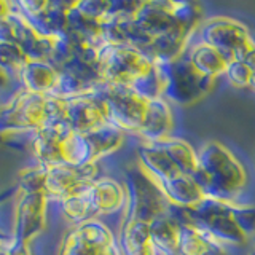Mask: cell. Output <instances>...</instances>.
<instances>
[{"mask_svg":"<svg viewBox=\"0 0 255 255\" xmlns=\"http://www.w3.org/2000/svg\"><path fill=\"white\" fill-rule=\"evenodd\" d=\"M198 169L190 175L204 198L235 203L246 187L247 174L231 151L217 140H209L196 150Z\"/></svg>","mask_w":255,"mask_h":255,"instance_id":"obj_1","label":"cell"},{"mask_svg":"<svg viewBox=\"0 0 255 255\" xmlns=\"http://www.w3.org/2000/svg\"><path fill=\"white\" fill-rule=\"evenodd\" d=\"M174 255H177V254H174Z\"/></svg>","mask_w":255,"mask_h":255,"instance_id":"obj_22","label":"cell"},{"mask_svg":"<svg viewBox=\"0 0 255 255\" xmlns=\"http://www.w3.org/2000/svg\"><path fill=\"white\" fill-rule=\"evenodd\" d=\"M159 188L164 193L166 199L174 207L190 209L204 199L203 191L195 183V180L185 174H179L175 177L159 183Z\"/></svg>","mask_w":255,"mask_h":255,"instance_id":"obj_9","label":"cell"},{"mask_svg":"<svg viewBox=\"0 0 255 255\" xmlns=\"http://www.w3.org/2000/svg\"><path fill=\"white\" fill-rule=\"evenodd\" d=\"M171 217L177 223H190L196 227L214 243L220 246H244L247 236L238 228L231 217L228 203L204 198L201 203L190 209L169 206Z\"/></svg>","mask_w":255,"mask_h":255,"instance_id":"obj_2","label":"cell"},{"mask_svg":"<svg viewBox=\"0 0 255 255\" xmlns=\"http://www.w3.org/2000/svg\"><path fill=\"white\" fill-rule=\"evenodd\" d=\"M107 115L128 129H140L147 110V101L135 94L129 85L114 83L104 102Z\"/></svg>","mask_w":255,"mask_h":255,"instance_id":"obj_6","label":"cell"},{"mask_svg":"<svg viewBox=\"0 0 255 255\" xmlns=\"http://www.w3.org/2000/svg\"><path fill=\"white\" fill-rule=\"evenodd\" d=\"M249 88L252 91H255V72H252V77H251V83H249Z\"/></svg>","mask_w":255,"mask_h":255,"instance_id":"obj_20","label":"cell"},{"mask_svg":"<svg viewBox=\"0 0 255 255\" xmlns=\"http://www.w3.org/2000/svg\"><path fill=\"white\" fill-rule=\"evenodd\" d=\"M123 249L126 255H155L148 223L129 222L123 235Z\"/></svg>","mask_w":255,"mask_h":255,"instance_id":"obj_15","label":"cell"},{"mask_svg":"<svg viewBox=\"0 0 255 255\" xmlns=\"http://www.w3.org/2000/svg\"><path fill=\"white\" fill-rule=\"evenodd\" d=\"M172 129V112L166 99L158 98L147 102V110L140 126V132L148 142L158 143L169 139Z\"/></svg>","mask_w":255,"mask_h":255,"instance_id":"obj_8","label":"cell"},{"mask_svg":"<svg viewBox=\"0 0 255 255\" xmlns=\"http://www.w3.org/2000/svg\"><path fill=\"white\" fill-rule=\"evenodd\" d=\"M187 58L191 62V66L196 69V72L207 78L215 80L225 72V58L217 50H214L212 46L203 42L196 43L190 51H187Z\"/></svg>","mask_w":255,"mask_h":255,"instance_id":"obj_11","label":"cell"},{"mask_svg":"<svg viewBox=\"0 0 255 255\" xmlns=\"http://www.w3.org/2000/svg\"><path fill=\"white\" fill-rule=\"evenodd\" d=\"M132 21L135 24V27L150 40L180 27L172 18L171 10H169V2L140 3Z\"/></svg>","mask_w":255,"mask_h":255,"instance_id":"obj_7","label":"cell"},{"mask_svg":"<svg viewBox=\"0 0 255 255\" xmlns=\"http://www.w3.org/2000/svg\"><path fill=\"white\" fill-rule=\"evenodd\" d=\"M228 207H230L231 217H233L238 228L241 230L247 238L255 235V206L238 204L235 201V203H228Z\"/></svg>","mask_w":255,"mask_h":255,"instance_id":"obj_17","label":"cell"},{"mask_svg":"<svg viewBox=\"0 0 255 255\" xmlns=\"http://www.w3.org/2000/svg\"><path fill=\"white\" fill-rule=\"evenodd\" d=\"M140 161L143 164V169L147 171V174L158 185L180 174V171L174 166L169 156L156 145L140 150Z\"/></svg>","mask_w":255,"mask_h":255,"instance_id":"obj_14","label":"cell"},{"mask_svg":"<svg viewBox=\"0 0 255 255\" xmlns=\"http://www.w3.org/2000/svg\"><path fill=\"white\" fill-rule=\"evenodd\" d=\"M155 67L163 83L161 98L177 106H193L214 88L215 80L196 72L187 53L175 61L155 64Z\"/></svg>","mask_w":255,"mask_h":255,"instance_id":"obj_3","label":"cell"},{"mask_svg":"<svg viewBox=\"0 0 255 255\" xmlns=\"http://www.w3.org/2000/svg\"><path fill=\"white\" fill-rule=\"evenodd\" d=\"M223 75H225L228 82L236 88H249L252 72L244 62L231 59L227 62Z\"/></svg>","mask_w":255,"mask_h":255,"instance_id":"obj_18","label":"cell"},{"mask_svg":"<svg viewBox=\"0 0 255 255\" xmlns=\"http://www.w3.org/2000/svg\"><path fill=\"white\" fill-rule=\"evenodd\" d=\"M198 30L201 42L217 50L227 62L233 59L239 48L251 40L249 30L243 22L223 16L201 22Z\"/></svg>","mask_w":255,"mask_h":255,"instance_id":"obj_4","label":"cell"},{"mask_svg":"<svg viewBox=\"0 0 255 255\" xmlns=\"http://www.w3.org/2000/svg\"><path fill=\"white\" fill-rule=\"evenodd\" d=\"M131 180V211L134 222L150 223L169 211V201L158 183L147 172L134 174Z\"/></svg>","mask_w":255,"mask_h":255,"instance_id":"obj_5","label":"cell"},{"mask_svg":"<svg viewBox=\"0 0 255 255\" xmlns=\"http://www.w3.org/2000/svg\"><path fill=\"white\" fill-rule=\"evenodd\" d=\"M252 255H255V251H254V254H252Z\"/></svg>","mask_w":255,"mask_h":255,"instance_id":"obj_21","label":"cell"},{"mask_svg":"<svg viewBox=\"0 0 255 255\" xmlns=\"http://www.w3.org/2000/svg\"><path fill=\"white\" fill-rule=\"evenodd\" d=\"M233 59L244 62L246 66L251 69V72H255V43L252 38L239 48Z\"/></svg>","mask_w":255,"mask_h":255,"instance_id":"obj_19","label":"cell"},{"mask_svg":"<svg viewBox=\"0 0 255 255\" xmlns=\"http://www.w3.org/2000/svg\"><path fill=\"white\" fill-rule=\"evenodd\" d=\"M177 255H227L225 247L214 243L190 223H179Z\"/></svg>","mask_w":255,"mask_h":255,"instance_id":"obj_10","label":"cell"},{"mask_svg":"<svg viewBox=\"0 0 255 255\" xmlns=\"http://www.w3.org/2000/svg\"><path fill=\"white\" fill-rule=\"evenodd\" d=\"M169 10L175 22H177L188 35H191L199 26H201L203 10L198 3L187 2V0H182V2H169Z\"/></svg>","mask_w":255,"mask_h":255,"instance_id":"obj_16","label":"cell"},{"mask_svg":"<svg viewBox=\"0 0 255 255\" xmlns=\"http://www.w3.org/2000/svg\"><path fill=\"white\" fill-rule=\"evenodd\" d=\"M151 243L163 255H174L177 252V230L179 223L169 212L159 215L158 219L148 223Z\"/></svg>","mask_w":255,"mask_h":255,"instance_id":"obj_13","label":"cell"},{"mask_svg":"<svg viewBox=\"0 0 255 255\" xmlns=\"http://www.w3.org/2000/svg\"><path fill=\"white\" fill-rule=\"evenodd\" d=\"M158 148H161L169 156L174 166L180 171V174L191 175L198 169V153L187 140L169 137L158 143H153Z\"/></svg>","mask_w":255,"mask_h":255,"instance_id":"obj_12","label":"cell"}]
</instances>
